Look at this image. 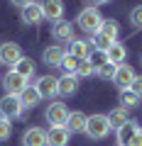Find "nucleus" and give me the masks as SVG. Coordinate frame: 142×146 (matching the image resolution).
<instances>
[{"mask_svg": "<svg viewBox=\"0 0 142 146\" xmlns=\"http://www.w3.org/2000/svg\"><path fill=\"white\" fill-rule=\"evenodd\" d=\"M137 122L135 119H130V122H125V124L120 127V129H115V139H118V146H127L132 141V136L137 134Z\"/></svg>", "mask_w": 142, "mask_h": 146, "instance_id": "nucleus-16", "label": "nucleus"}, {"mask_svg": "<svg viewBox=\"0 0 142 146\" xmlns=\"http://www.w3.org/2000/svg\"><path fill=\"white\" fill-rule=\"evenodd\" d=\"M88 61H91V66H93L96 71H98V68H103L105 63H110V61H108V51H105V49H91Z\"/></svg>", "mask_w": 142, "mask_h": 146, "instance_id": "nucleus-24", "label": "nucleus"}, {"mask_svg": "<svg viewBox=\"0 0 142 146\" xmlns=\"http://www.w3.org/2000/svg\"><path fill=\"white\" fill-rule=\"evenodd\" d=\"M10 3H12V5H15V7H20V10H22V7L32 5V3H34V0H10Z\"/></svg>", "mask_w": 142, "mask_h": 146, "instance_id": "nucleus-34", "label": "nucleus"}, {"mask_svg": "<svg viewBox=\"0 0 142 146\" xmlns=\"http://www.w3.org/2000/svg\"><path fill=\"white\" fill-rule=\"evenodd\" d=\"M115 68H118V66H113V63H105V66L98 68L96 73H98L100 78H105V80H113V76H115Z\"/></svg>", "mask_w": 142, "mask_h": 146, "instance_id": "nucleus-30", "label": "nucleus"}, {"mask_svg": "<svg viewBox=\"0 0 142 146\" xmlns=\"http://www.w3.org/2000/svg\"><path fill=\"white\" fill-rule=\"evenodd\" d=\"M130 22H132L135 29H142V5H137L135 10L130 12Z\"/></svg>", "mask_w": 142, "mask_h": 146, "instance_id": "nucleus-31", "label": "nucleus"}, {"mask_svg": "<svg viewBox=\"0 0 142 146\" xmlns=\"http://www.w3.org/2000/svg\"><path fill=\"white\" fill-rule=\"evenodd\" d=\"M39 7H42L44 20L49 22H59L64 17V0H37Z\"/></svg>", "mask_w": 142, "mask_h": 146, "instance_id": "nucleus-6", "label": "nucleus"}, {"mask_svg": "<svg viewBox=\"0 0 142 146\" xmlns=\"http://www.w3.org/2000/svg\"><path fill=\"white\" fill-rule=\"evenodd\" d=\"M103 20L105 17L98 12V7H86V10L79 12V17H76V25L81 27V29L86 32V34H98L100 27H103Z\"/></svg>", "mask_w": 142, "mask_h": 146, "instance_id": "nucleus-1", "label": "nucleus"}, {"mask_svg": "<svg viewBox=\"0 0 142 146\" xmlns=\"http://www.w3.org/2000/svg\"><path fill=\"white\" fill-rule=\"evenodd\" d=\"M22 112H25V107H22V100L20 95H5V98L0 100V117H5V119H17V117H22Z\"/></svg>", "mask_w": 142, "mask_h": 146, "instance_id": "nucleus-3", "label": "nucleus"}, {"mask_svg": "<svg viewBox=\"0 0 142 146\" xmlns=\"http://www.w3.org/2000/svg\"><path fill=\"white\" fill-rule=\"evenodd\" d=\"M3 88H5V95H20L22 90L27 88V78H22L20 73L10 71V73H5V78H3Z\"/></svg>", "mask_w": 142, "mask_h": 146, "instance_id": "nucleus-8", "label": "nucleus"}, {"mask_svg": "<svg viewBox=\"0 0 142 146\" xmlns=\"http://www.w3.org/2000/svg\"><path fill=\"white\" fill-rule=\"evenodd\" d=\"M22 144L25 146H47V129L42 127H32L22 134Z\"/></svg>", "mask_w": 142, "mask_h": 146, "instance_id": "nucleus-14", "label": "nucleus"}, {"mask_svg": "<svg viewBox=\"0 0 142 146\" xmlns=\"http://www.w3.org/2000/svg\"><path fill=\"white\" fill-rule=\"evenodd\" d=\"M12 71H15V73H20L22 78H27V80H32V78H34V71H37V68H34V61H32V58H27V56H22L20 61H17L15 66H12Z\"/></svg>", "mask_w": 142, "mask_h": 146, "instance_id": "nucleus-20", "label": "nucleus"}, {"mask_svg": "<svg viewBox=\"0 0 142 146\" xmlns=\"http://www.w3.org/2000/svg\"><path fill=\"white\" fill-rule=\"evenodd\" d=\"M86 122H88V115L81 112V110H76V112H69V119H66L64 127L71 134H81V131H86Z\"/></svg>", "mask_w": 142, "mask_h": 146, "instance_id": "nucleus-13", "label": "nucleus"}, {"mask_svg": "<svg viewBox=\"0 0 142 146\" xmlns=\"http://www.w3.org/2000/svg\"><path fill=\"white\" fill-rule=\"evenodd\" d=\"M44 117H47L49 127H64L69 119V107L64 102H52L47 107V112H44Z\"/></svg>", "mask_w": 142, "mask_h": 146, "instance_id": "nucleus-4", "label": "nucleus"}, {"mask_svg": "<svg viewBox=\"0 0 142 146\" xmlns=\"http://www.w3.org/2000/svg\"><path fill=\"white\" fill-rule=\"evenodd\" d=\"M91 42H86V39H71L66 46V54H71L74 58H79V61H83V58H88L91 54Z\"/></svg>", "mask_w": 142, "mask_h": 146, "instance_id": "nucleus-15", "label": "nucleus"}, {"mask_svg": "<svg viewBox=\"0 0 142 146\" xmlns=\"http://www.w3.org/2000/svg\"><path fill=\"white\" fill-rule=\"evenodd\" d=\"M100 34H103V36H108L110 42H118V34H120V25H118V20H103Z\"/></svg>", "mask_w": 142, "mask_h": 146, "instance_id": "nucleus-23", "label": "nucleus"}, {"mask_svg": "<svg viewBox=\"0 0 142 146\" xmlns=\"http://www.w3.org/2000/svg\"><path fill=\"white\" fill-rule=\"evenodd\" d=\"M88 139L93 141H100L105 139V136L110 134V122H108V117L105 115H91L88 122H86V131H83Z\"/></svg>", "mask_w": 142, "mask_h": 146, "instance_id": "nucleus-2", "label": "nucleus"}, {"mask_svg": "<svg viewBox=\"0 0 142 146\" xmlns=\"http://www.w3.org/2000/svg\"><path fill=\"white\" fill-rule=\"evenodd\" d=\"M64 56H66V49H64V46H59V44H52V46H47V49H44L42 61L47 63L49 68H59V66H61V61H64Z\"/></svg>", "mask_w": 142, "mask_h": 146, "instance_id": "nucleus-11", "label": "nucleus"}, {"mask_svg": "<svg viewBox=\"0 0 142 146\" xmlns=\"http://www.w3.org/2000/svg\"><path fill=\"white\" fill-rule=\"evenodd\" d=\"M71 131L66 127H49L47 129V146H66Z\"/></svg>", "mask_w": 142, "mask_h": 146, "instance_id": "nucleus-12", "label": "nucleus"}, {"mask_svg": "<svg viewBox=\"0 0 142 146\" xmlns=\"http://www.w3.org/2000/svg\"><path fill=\"white\" fill-rule=\"evenodd\" d=\"M42 20H44V15H42V7H39L37 0H34L32 5L22 7V22H25V25H39Z\"/></svg>", "mask_w": 142, "mask_h": 146, "instance_id": "nucleus-17", "label": "nucleus"}, {"mask_svg": "<svg viewBox=\"0 0 142 146\" xmlns=\"http://www.w3.org/2000/svg\"><path fill=\"white\" fill-rule=\"evenodd\" d=\"M10 136H12V122L0 117V141H7Z\"/></svg>", "mask_w": 142, "mask_h": 146, "instance_id": "nucleus-28", "label": "nucleus"}, {"mask_svg": "<svg viewBox=\"0 0 142 146\" xmlns=\"http://www.w3.org/2000/svg\"><path fill=\"white\" fill-rule=\"evenodd\" d=\"M91 3H96V5H105V3H110V0H91Z\"/></svg>", "mask_w": 142, "mask_h": 146, "instance_id": "nucleus-35", "label": "nucleus"}, {"mask_svg": "<svg viewBox=\"0 0 142 146\" xmlns=\"http://www.w3.org/2000/svg\"><path fill=\"white\" fill-rule=\"evenodd\" d=\"M79 90V76H69L64 73V78H59V95L69 98V95H74Z\"/></svg>", "mask_w": 142, "mask_h": 146, "instance_id": "nucleus-18", "label": "nucleus"}, {"mask_svg": "<svg viewBox=\"0 0 142 146\" xmlns=\"http://www.w3.org/2000/svg\"><path fill=\"white\" fill-rule=\"evenodd\" d=\"M105 117H108V122H110V129H120L125 122H130V115H127V110H125V107H115V110H110Z\"/></svg>", "mask_w": 142, "mask_h": 146, "instance_id": "nucleus-21", "label": "nucleus"}, {"mask_svg": "<svg viewBox=\"0 0 142 146\" xmlns=\"http://www.w3.org/2000/svg\"><path fill=\"white\" fill-rule=\"evenodd\" d=\"M20 100H22V107L27 110V107H37L39 100H42V95L37 93V88H34V85H27V88L20 93Z\"/></svg>", "mask_w": 142, "mask_h": 146, "instance_id": "nucleus-22", "label": "nucleus"}, {"mask_svg": "<svg viewBox=\"0 0 142 146\" xmlns=\"http://www.w3.org/2000/svg\"><path fill=\"white\" fill-rule=\"evenodd\" d=\"M140 105V98H137L132 90H120V107H137Z\"/></svg>", "mask_w": 142, "mask_h": 146, "instance_id": "nucleus-25", "label": "nucleus"}, {"mask_svg": "<svg viewBox=\"0 0 142 146\" xmlns=\"http://www.w3.org/2000/svg\"><path fill=\"white\" fill-rule=\"evenodd\" d=\"M127 90H132L137 98H142V76H135V80L130 83V88H127Z\"/></svg>", "mask_w": 142, "mask_h": 146, "instance_id": "nucleus-32", "label": "nucleus"}, {"mask_svg": "<svg viewBox=\"0 0 142 146\" xmlns=\"http://www.w3.org/2000/svg\"><path fill=\"white\" fill-rule=\"evenodd\" d=\"M93 73H96V68L91 66V61H88V58L79 61V71H76V76H79V78H88V76H93Z\"/></svg>", "mask_w": 142, "mask_h": 146, "instance_id": "nucleus-27", "label": "nucleus"}, {"mask_svg": "<svg viewBox=\"0 0 142 146\" xmlns=\"http://www.w3.org/2000/svg\"><path fill=\"white\" fill-rule=\"evenodd\" d=\"M22 58V49H20V44H15V42H5V44H0V63L3 66H15L17 61Z\"/></svg>", "mask_w": 142, "mask_h": 146, "instance_id": "nucleus-5", "label": "nucleus"}, {"mask_svg": "<svg viewBox=\"0 0 142 146\" xmlns=\"http://www.w3.org/2000/svg\"><path fill=\"white\" fill-rule=\"evenodd\" d=\"M52 36L57 39V42H61V44H69L71 39H76L74 36V25L69 20H59V22H54V27H52Z\"/></svg>", "mask_w": 142, "mask_h": 146, "instance_id": "nucleus-10", "label": "nucleus"}, {"mask_svg": "<svg viewBox=\"0 0 142 146\" xmlns=\"http://www.w3.org/2000/svg\"><path fill=\"white\" fill-rule=\"evenodd\" d=\"M91 44H93V49H108L113 42L108 39V36H103V34L98 32V34H93V36H91Z\"/></svg>", "mask_w": 142, "mask_h": 146, "instance_id": "nucleus-29", "label": "nucleus"}, {"mask_svg": "<svg viewBox=\"0 0 142 146\" xmlns=\"http://www.w3.org/2000/svg\"><path fill=\"white\" fill-rule=\"evenodd\" d=\"M132 80H135V71H132V66L120 63V66L115 68V76H113V83H115V88H118V90H127Z\"/></svg>", "mask_w": 142, "mask_h": 146, "instance_id": "nucleus-9", "label": "nucleus"}, {"mask_svg": "<svg viewBox=\"0 0 142 146\" xmlns=\"http://www.w3.org/2000/svg\"><path fill=\"white\" fill-rule=\"evenodd\" d=\"M34 88H37V93L42 95V98L52 100L54 95H59V78H54V76H39L37 83H34Z\"/></svg>", "mask_w": 142, "mask_h": 146, "instance_id": "nucleus-7", "label": "nucleus"}, {"mask_svg": "<svg viewBox=\"0 0 142 146\" xmlns=\"http://www.w3.org/2000/svg\"><path fill=\"white\" fill-rule=\"evenodd\" d=\"M127 146H142V127H140V129H137V134L132 136V141H130V144H127Z\"/></svg>", "mask_w": 142, "mask_h": 146, "instance_id": "nucleus-33", "label": "nucleus"}, {"mask_svg": "<svg viewBox=\"0 0 142 146\" xmlns=\"http://www.w3.org/2000/svg\"><path fill=\"white\" fill-rule=\"evenodd\" d=\"M108 51V61L113 63V66H120V63H125V56H127V49L122 46L120 42H113L110 46L105 49Z\"/></svg>", "mask_w": 142, "mask_h": 146, "instance_id": "nucleus-19", "label": "nucleus"}, {"mask_svg": "<svg viewBox=\"0 0 142 146\" xmlns=\"http://www.w3.org/2000/svg\"><path fill=\"white\" fill-rule=\"evenodd\" d=\"M59 68H64V73H69V76H76V71H79V58H74L71 54H66Z\"/></svg>", "mask_w": 142, "mask_h": 146, "instance_id": "nucleus-26", "label": "nucleus"}]
</instances>
